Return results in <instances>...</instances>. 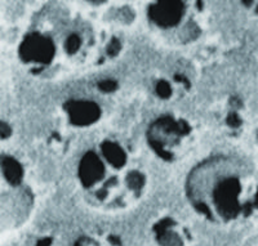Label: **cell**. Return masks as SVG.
Here are the masks:
<instances>
[{
  "instance_id": "cell-1",
  "label": "cell",
  "mask_w": 258,
  "mask_h": 246,
  "mask_svg": "<svg viewBox=\"0 0 258 246\" xmlns=\"http://www.w3.org/2000/svg\"><path fill=\"white\" fill-rule=\"evenodd\" d=\"M198 184H192L195 207L216 222L228 223L249 214L244 174L232 163H211L201 168Z\"/></svg>"
},
{
  "instance_id": "cell-2",
  "label": "cell",
  "mask_w": 258,
  "mask_h": 246,
  "mask_svg": "<svg viewBox=\"0 0 258 246\" xmlns=\"http://www.w3.org/2000/svg\"><path fill=\"white\" fill-rule=\"evenodd\" d=\"M148 13L151 20L160 26H175L181 20L184 5L181 0H159L158 4L151 5Z\"/></svg>"
},
{
  "instance_id": "cell-3",
  "label": "cell",
  "mask_w": 258,
  "mask_h": 246,
  "mask_svg": "<svg viewBox=\"0 0 258 246\" xmlns=\"http://www.w3.org/2000/svg\"><path fill=\"white\" fill-rule=\"evenodd\" d=\"M243 1H244V3L247 4V5H251V3H252V1H253V0H243Z\"/></svg>"
}]
</instances>
